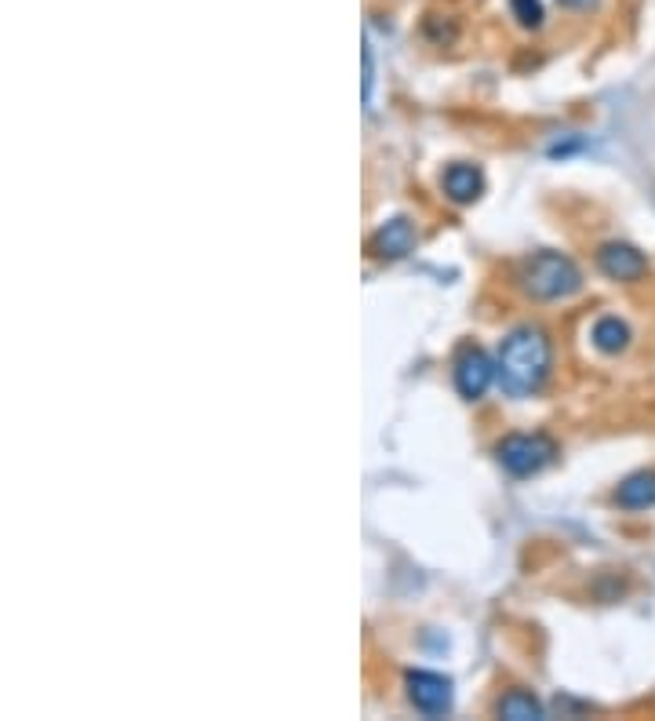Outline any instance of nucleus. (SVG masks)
I'll list each match as a JSON object with an SVG mask.
<instances>
[{
  "mask_svg": "<svg viewBox=\"0 0 655 721\" xmlns=\"http://www.w3.org/2000/svg\"><path fill=\"white\" fill-rule=\"evenodd\" d=\"M561 8H568V11H594L600 0H557Z\"/></svg>",
  "mask_w": 655,
  "mask_h": 721,
  "instance_id": "14",
  "label": "nucleus"
},
{
  "mask_svg": "<svg viewBox=\"0 0 655 721\" xmlns=\"http://www.w3.org/2000/svg\"><path fill=\"white\" fill-rule=\"evenodd\" d=\"M499 382L510 398H532L553 368V343L539 324H521L499 346Z\"/></svg>",
  "mask_w": 655,
  "mask_h": 721,
  "instance_id": "1",
  "label": "nucleus"
},
{
  "mask_svg": "<svg viewBox=\"0 0 655 721\" xmlns=\"http://www.w3.org/2000/svg\"><path fill=\"white\" fill-rule=\"evenodd\" d=\"M616 503L622 510H648L655 507V470H638L622 477L616 488Z\"/></svg>",
  "mask_w": 655,
  "mask_h": 721,
  "instance_id": "9",
  "label": "nucleus"
},
{
  "mask_svg": "<svg viewBox=\"0 0 655 721\" xmlns=\"http://www.w3.org/2000/svg\"><path fill=\"white\" fill-rule=\"evenodd\" d=\"M404 693L412 707L422 710L426 718H441L452 710V682L437 671H408L404 674Z\"/></svg>",
  "mask_w": 655,
  "mask_h": 721,
  "instance_id": "5",
  "label": "nucleus"
},
{
  "mask_svg": "<svg viewBox=\"0 0 655 721\" xmlns=\"http://www.w3.org/2000/svg\"><path fill=\"white\" fill-rule=\"evenodd\" d=\"M496 714L507 718V721H543L546 710L532 693H524V688H510V693L499 696Z\"/></svg>",
  "mask_w": 655,
  "mask_h": 721,
  "instance_id": "10",
  "label": "nucleus"
},
{
  "mask_svg": "<svg viewBox=\"0 0 655 721\" xmlns=\"http://www.w3.org/2000/svg\"><path fill=\"white\" fill-rule=\"evenodd\" d=\"M496 459L510 477H535L557 459V445L546 434H507L496 445Z\"/></svg>",
  "mask_w": 655,
  "mask_h": 721,
  "instance_id": "3",
  "label": "nucleus"
},
{
  "mask_svg": "<svg viewBox=\"0 0 655 721\" xmlns=\"http://www.w3.org/2000/svg\"><path fill=\"white\" fill-rule=\"evenodd\" d=\"M590 339H594V346L600 354H619V350L630 346V328L627 321H619V317H600V321L590 328Z\"/></svg>",
  "mask_w": 655,
  "mask_h": 721,
  "instance_id": "11",
  "label": "nucleus"
},
{
  "mask_svg": "<svg viewBox=\"0 0 655 721\" xmlns=\"http://www.w3.org/2000/svg\"><path fill=\"white\" fill-rule=\"evenodd\" d=\"M517 281H521V292L535 303L572 299V295L583 288V273H579L575 262L561 256V251H535L532 259H524Z\"/></svg>",
  "mask_w": 655,
  "mask_h": 721,
  "instance_id": "2",
  "label": "nucleus"
},
{
  "mask_svg": "<svg viewBox=\"0 0 655 721\" xmlns=\"http://www.w3.org/2000/svg\"><path fill=\"white\" fill-rule=\"evenodd\" d=\"M452 379H455V390L463 393L466 401H480L491 382L499 379V365L480 346H463L452 365Z\"/></svg>",
  "mask_w": 655,
  "mask_h": 721,
  "instance_id": "4",
  "label": "nucleus"
},
{
  "mask_svg": "<svg viewBox=\"0 0 655 721\" xmlns=\"http://www.w3.org/2000/svg\"><path fill=\"white\" fill-rule=\"evenodd\" d=\"M510 11H513V19H517L524 29H539L543 19H546L543 0H510Z\"/></svg>",
  "mask_w": 655,
  "mask_h": 721,
  "instance_id": "12",
  "label": "nucleus"
},
{
  "mask_svg": "<svg viewBox=\"0 0 655 721\" xmlns=\"http://www.w3.org/2000/svg\"><path fill=\"white\" fill-rule=\"evenodd\" d=\"M441 190L452 204H474L485 193V175L474 164H448L441 175Z\"/></svg>",
  "mask_w": 655,
  "mask_h": 721,
  "instance_id": "8",
  "label": "nucleus"
},
{
  "mask_svg": "<svg viewBox=\"0 0 655 721\" xmlns=\"http://www.w3.org/2000/svg\"><path fill=\"white\" fill-rule=\"evenodd\" d=\"M597 270L611 281L633 284L648 277V259H644V251L627 245V240H608V245L597 248Z\"/></svg>",
  "mask_w": 655,
  "mask_h": 721,
  "instance_id": "6",
  "label": "nucleus"
},
{
  "mask_svg": "<svg viewBox=\"0 0 655 721\" xmlns=\"http://www.w3.org/2000/svg\"><path fill=\"white\" fill-rule=\"evenodd\" d=\"M360 59H365V109H371V87H376V55H371V40H365Z\"/></svg>",
  "mask_w": 655,
  "mask_h": 721,
  "instance_id": "13",
  "label": "nucleus"
},
{
  "mask_svg": "<svg viewBox=\"0 0 655 721\" xmlns=\"http://www.w3.org/2000/svg\"><path fill=\"white\" fill-rule=\"evenodd\" d=\"M415 245H419V234H415V223L412 218H404V215H397V218H386L376 234H371V240H368V251L376 259H386V262H397V259H408L412 251H415Z\"/></svg>",
  "mask_w": 655,
  "mask_h": 721,
  "instance_id": "7",
  "label": "nucleus"
}]
</instances>
